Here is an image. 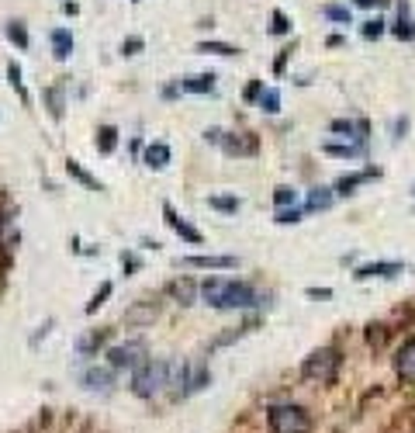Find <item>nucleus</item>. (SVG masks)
<instances>
[{
    "label": "nucleus",
    "instance_id": "nucleus-36",
    "mask_svg": "<svg viewBox=\"0 0 415 433\" xmlns=\"http://www.w3.org/2000/svg\"><path fill=\"white\" fill-rule=\"evenodd\" d=\"M142 49H145V42H142L139 35H132V39L121 42V56H135V52H142Z\"/></svg>",
    "mask_w": 415,
    "mask_h": 433
},
{
    "label": "nucleus",
    "instance_id": "nucleus-6",
    "mask_svg": "<svg viewBox=\"0 0 415 433\" xmlns=\"http://www.w3.org/2000/svg\"><path fill=\"white\" fill-rule=\"evenodd\" d=\"M163 219H166V226H170V229H173L180 240H187V243H201V233H197V229H194L187 219H180V211H176L170 201L163 204Z\"/></svg>",
    "mask_w": 415,
    "mask_h": 433
},
{
    "label": "nucleus",
    "instance_id": "nucleus-26",
    "mask_svg": "<svg viewBox=\"0 0 415 433\" xmlns=\"http://www.w3.org/2000/svg\"><path fill=\"white\" fill-rule=\"evenodd\" d=\"M111 291H114V285H111V281H104V285H101V288L94 291V298L87 302V316H94V312H97V309H101V305H104V302L111 298Z\"/></svg>",
    "mask_w": 415,
    "mask_h": 433
},
{
    "label": "nucleus",
    "instance_id": "nucleus-27",
    "mask_svg": "<svg viewBox=\"0 0 415 433\" xmlns=\"http://www.w3.org/2000/svg\"><path fill=\"white\" fill-rule=\"evenodd\" d=\"M197 52H215V56H239L236 46L229 42H197Z\"/></svg>",
    "mask_w": 415,
    "mask_h": 433
},
{
    "label": "nucleus",
    "instance_id": "nucleus-46",
    "mask_svg": "<svg viewBox=\"0 0 415 433\" xmlns=\"http://www.w3.org/2000/svg\"><path fill=\"white\" fill-rule=\"evenodd\" d=\"M412 194H415V191H412Z\"/></svg>",
    "mask_w": 415,
    "mask_h": 433
},
{
    "label": "nucleus",
    "instance_id": "nucleus-40",
    "mask_svg": "<svg viewBox=\"0 0 415 433\" xmlns=\"http://www.w3.org/2000/svg\"><path fill=\"white\" fill-rule=\"evenodd\" d=\"M287 56H291V49H281V56H277V63H274V73H284V66H287Z\"/></svg>",
    "mask_w": 415,
    "mask_h": 433
},
{
    "label": "nucleus",
    "instance_id": "nucleus-34",
    "mask_svg": "<svg viewBox=\"0 0 415 433\" xmlns=\"http://www.w3.org/2000/svg\"><path fill=\"white\" fill-rule=\"evenodd\" d=\"M274 201H277V208H294L298 194H294L291 187H277V191H274Z\"/></svg>",
    "mask_w": 415,
    "mask_h": 433
},
{
    "label": "nucleus",
    "instance_id": "nucleus-32",
    "mask_svg": "<svg viewBox=\"0 0 415 433\" xmlns=\"http://www.w3.org/2000/svg\"><path fill=\"white\" fill-rule=\"evenodd\" d=\"M287 32H291L287 15H284V11H274V15H270V35H287Z\"/></svg>",
    "mask_w": 415,
    "mask_h": 433
},
{
    "label": "nucleus",
    "instance_id": "nucleus-21",
    "mask_svg": "<svg viewBox=\"0 0 415 433\" xmlns=\"http://www.w3.org/2000/svg\"><path fill=\"white\" fill-rule=\"evenodd\" d=\"M114 146H118V128L114 125H101L97 128V149L101 153H114Z\"/></svg>",
    "mask_w": 415,
    "mask_h": 433
},
{
    "label": "nucleus",
    "instance_id": "nucleus-9",
    "mask_svg": "<svg viewBox=\"0 0 415 433\" xmlns=\"http://www.w3.org/2000/svg\"><path fill=\"white\" fill-rule=\"evenodd\" d=\"M111 371H114V367H111ZM111 371H108V367H87V371L80 374V381H83L87 392H111V381H114Z\"/></svg>",
    "mask_w": 415,
    "mask_h": 433
},
{
    "label": "nucleus",
    "instance_id": "nucleus-12",
    "mask_svg": "<svg viewBox=\"0 0 415 433\" xmlns=\"http://www.w3.org/2000/svg\"><path fill=\"white\" fill-rule=\"evenodd\" d=\"M180 90H187V94H212L215 90V73H194V77L180 80Z\"/></svg>",
    "mask_w": 415,
    "mask_h": 433
},
{
    "label": "nucleus",
    "instance_id": "nucleus-7",
    "mask_svg": "<svg viewBox=\"0 0 415 433\" xmlns=\"http://www.w3.org/2000/svg\"><path fill=\"white\" fill-rule=\"evenodd\" d=\"M229 156H253L256 153V139L246 135V132H222V142H219Z\"/></svg>",
    "mask_w": 415,
    "mask_h": 433
},
{
    "label": "nucleus",
    "instance_id": "nucleus-30",
    "mask_svg": "<svg viewBox=\"0 0 415 433\" xmlns=\"http://www.w3.org/2000/svg\"><path fill=\"white\" fill-rule=\"evenodd\" d=\"M325 153H329V156H346V160H350V156H360V153H363V146H350V142H346V146H343V142H325Z\"/></svg>",
    "mask_w": 415,
    "mask_h": 433
},
{
    "label": "nucleus",
    "instance_id": "nucleus-42",
    "mask_svg": "<svg viewBox=\"0 0 415 433\" xmlns=\"http://www.w3.org/2000/svg\"><path fill=\"white\" fill-rule=\"evenodd\" d=\"M332 291L329 288H308V298H329Z\"/></svg>",
    "mask_w": 415,
    "mask_h": 433
},
{
    "label": "nucleus",
    "instance_id": "nucleus-19",
    "mask_svg": "<svg viewBox=\"0 0 415 433\" xmlns=\"http://www.w3.org/2000/svg\"><path fill=\"white\" fill-rule=\"evenodd\" d=\"M208 381H212V374H208V367H194V371H187V385H183V395H194V392H201Z\"/></svg>",
    "mask_w": 415,
    "mask_h": 433
},
{
    "label": "nucleus",
    "instance_id": "nucleus-39",
    "mask_svg": "<svg viewBox=\"0 0 415 433\" xmlns=\"http://www.w3.org/2000/svg\"><path fill=\"white\" fill-rule=\"evenodd\" d=\"M260 94H263V80H250V87L243 90L246 101H260Z\"/></svg>",
    "mask_w": 415,
    "mask_h": 433
},
{
    "label": "nucleus",
    "instance_id": "nucleus-17",
    "mask_svg": "<svg viewBox=\"0 0 415 433\" xmlns=\"http://www.w3.org/2000/svg\"><path fill=\"white\" fill-rule=\"evenodd\" d=\"M4 35L18 46V49H28L32 46V39H28V28H25V21H8L4 25Z\"/></svg>",
    "mask_w": 415,
    "mask_h": 433
},
{
    "label": "nucleus",
    "instance_id": "nucleus-25",
    "mask_svg": "<svg viewBox=\"0 0 415 433\" xmlns=\"http://www.w3.org/2000/svg\"><path fill=\"white\" fill-rule=\"evenodd\" d=\"M260 108H263L267 115H277V111H281V90L263 87V94H260Z\"/></svg>",
    "mask_w": 415,
    "mask_h": 433
},
{
    "label": "nucleus",
    "instance_id": "nucleus-14",
    "mask_svg": "<svg viewBox=\"0 0 415 433\" xmlns=\"http://www.w3.org/2000/svg\"><path fill=\"white\" fill-rule=\"evenodd\" d=\"M108 336H111V329H94V333H87V336L77 340V350H80L83 357H94V354L108 343Z\"/></svg>",
    "mask_w": 415,
    "mask_h": 433
},
{
    "label": "nucleus",
    "instance_id": "nucleus-2",
    "mask_svg": "<svg viewBox=\"0 0 415 433\" xmlns=\"http://www.w3.org/2000/svg\"><path fill=\"white\" fill-rule=\"evenodd\" d=\"M170 385V360H142L132 371V392L139 398H152Z\"/></svg>",
    "mask_w": 415,
    "mask_h": 433
},
{
    "label": "nucleus",
    "instance_id": "nucleus-33",
    "mask_svg": "<svg viewBox=\"0 0 415 433\" xmlns=\"http://www.w3.org/2000/svg\"><path fill=\"white\" fill-rule=\"evenodd\" d=\"M384 25H387L384 18H370V21H363L360 32H363V39H381V35H384Z\"/></svg>",
    "mask_w": 415,
    "mask_h": 433
},
{
    "label": "nucleus",
    "instance_id": "nucleus-1",
    "mask_svg": "<svg viewBox=\"0 0 415 433\" xmlns=\"http://www.w3.org/2000/svg\"><path fill=\"white\" fill-rule=\"evenodd\" d=\"M201 298L212 309H253L260 302V295L250 285L229 281V278H208L201 285Z\"/></svg>",
    "mask_w": 415,
    "mask_h": 433
},
{
    "label": "nucleus",
    "instance_id": "nucleus-24",
    "mask_svg": "<svg viewBox=\"0 0 415 433\" xmlns=\"http://www.w3.org/2000/svg\"><path fill=\"white\" fill-rule=\"evenodd\" d=\"M45 104H49V115H52V118H63V108H66V104H63V87H49V90H45Z\"/></svg>",
    "mask_w": 415,
    "mask_h": 433
},
{
    "label": "nucleus",
    "instance_id": "nucleus-11",
    "mask_svg": "<svg viewBox=\"0 0 415 433\" xmlns=\"http://www.w3.org/2000/svg\"><path fill=\"white\" fill-rule=\"evenodd\" d=\"M394 274H401V264H394V260H377V264H363L353 278H356V281H367V278H394Z\"/></svg>",
    "mask_w": 415,
    "mask_h": 433
},
{
    "label": "nucleus",
    "instance_id": "nucleus-4",
    "mask_svg": "<svg viewBox=\"0 0 415 433\" xmlns=\"http://www.w3.org/2000/svg\"><path fill=\"white\" fill-rule=\"evenodd\" d=\"M339 364H343L339 350H332V347H322V350H315V354L305 360L301 374H305V378H318V381H336V371H339Z\"/></svg>",
    "mask_w": 415,
    "mask_h": 433
},
{
    "label": "nucleus",
    "instance_id": "nucleus-3",
    "mask_svg": "<svg viewBox=\"0 0 415 433\" xmlns=\"http://www.w3.org/2000/svg\"><path fill=\"white\" fill-rule=\"evenodd\" d=\"M267 423H270V433H308L312 430V419L301 405H270Z\"/></svg>",
    "mask_w": 415,
    "mask_h": 433
},
{
    "label": "nucleus",
    "instance_id": "nucleus-22",
    "mask_svg": "<svg viewBox=\"0 0 415 433\" xmlns=\"http://www.w3.org/2000/svg\"><path fill=\"white\" fill-rule=\"evenodd\" d=\"M391 32H394L398 39H405V42H408V39H415V21L408 18V8H405V4H401V15H398V25H391Z\"/></svg>",
    "mask_w": 415,
    "mask_h": 433
},
{
    "label": "nucleus",
    "instance_id": "nucleus-31",
    "mask_svg": "<svg viewBox=\"0 0 415 433\" xmlns=\"http://www.w3.org/2000/svg\"><path fill=\"white\" fill-rule=\"evenodd\" d=\"M156 316V305L152 302H145V305H139V309H132L128 316H125V323H149Z\"/></svg>",
    "mask_w": 415,
    "mask_h": 433
},
{
    "label": "nucleus",
    "instance_id": "nucleus-29",
    "mask_svg": "<svg viewBox=\"0 0 415 433\" xmlns=\"http://www.w3.org/2000/svg\"><path fill=\"white\" fill-rule=\"evenodd\" d=\"M8 80H11V87L18 90V97L28 101V90H25V80H21V66H18V63H8Z\"/></svg>",
    "mask_w": 415,
    "mask_h": 433
},
{
    "label": "nucleus",
    "instance_id": "nucleus-8",
    "mask_svg": "<svg viewBox=\"0 0 415 433\" xmlns=\"http://www.w3.org/2000/svg\"><path fill=\"white\" fill-rule=\"evenodd\" d=\"M394 371L401 381H415V336L401 343V350L394 354Z\"/></svg>",
    "mask_w": 415,
    "mask_h": 433
},
{
    "label": "nucleus",
    "instance_id": "nucleus-10",
    "mask_svg": "<svg viewBox=\"0 0 415 433\" xmlns=\"http://www.w3.org/2000/svg\"><path fill=\"white\" fill-rule=\"evenodd\" d=\"M183 267H194V271H229V267H236V257H187L183 260Z\"/></svg>",
    "mask_w": 415,
    "mask_h": 433
},
{
    "label": "nucleus",
    "instance_id": "nucleus-38",
    "mask_svg": "<svg viewBox=\"0 0 415 433\" xmlns=\"http://www.w3.org/2000/svg\"><path fill=\"white\" fill-rule=\"evenodd\" d=\"M298 219H301V211H298V208H277V222H281V226L298 222Z\"/></svg>",
    "mask_w": 415,
    "mask_h": 433
},
{
    "label": "nucleus",
    "instance_id": "nucleus-23",
    "mask_svg": "<svg viewBox=\"0 0 415 433\" xmlns=\"http://www.w3.org/2000/svg\"><path fill=\"white\" fill-rule=\"evenodd\" d=\"M329 204H332V191H329V187H315V191L308 194V204H305V208H308V211H322V208H329Z\"/></svg>",
    "mask_w": 415,
    "mask_h": 433
},
{
    "label": "nucleus",
    "instance_id": "nucleus-18",
    "mask_svg": "<svg viewBox=\"0 0 415 433\" xmlns=\"http://www.w3.org/2000/svg\"><path fill=\"white\" fill-rule=\"evenodd\" d=\"M66 170H70V177H77V180H80L83 187H90V191H104V184H101L97 177H90V173L83 170V163H77V160H70V163H66Z\"/></svg>",
    "mask_w": 415,
    "mask_h": 433
},
{
    "label": "nucleus",
    "instance_id": "nucleus-16",
    "mask_svg": "<svg viewBox=\"0 0 415 433\" xmlns=\"http://www.w3.org/2000/svg\"><path fill=\"white\" fill-rule=\"evenodd\" d=\"M370 177H377L374 166H370V170H360V173H350V177H339V180H336V194H353V187H360V184L370 180Z\"/></svg>",
    "mask_w": 415,
    "mask_h": 433
},
{
    "label": "nucleus",
    "instance_id": "nucleus-15",
    "mask_svg": "<svg viewBox=\"0 0 415 433\" xmlns=\"http://www.w3.org/2000/svg\"><path fill=\"white\" fill-rule=\"evenodd\" d=\"M52 56L63 63V59H70V52H73V35H70V28H56L52 35Z\"/></svg>",
    "mask_w": 415,
    "mask_h": 433
},
{
    "label": "nucleus",
    "instance_id": "nucleus-43",
    "mask_svg": "<svg viewBox=\"0 0 415 433\" xmlns=\"http://www.w3.org/2000/svg\"><path fill=\"white\" fill-rule=\"evenodd\" d=\"M356 8H384V0H353Z\"/></svg>",
    "mask_w": 415,
    "mask_h": 433
},
{
    "label": "nucleus",
    "instance_id": "nucleus-20",
    "mask_svg": "<svg viewBox=\"0 0 415 433\" xmlns=\"http://www.w3.org/2000/svg\"><path fill=\"white\" fill-rule=\"evenodd\" d=\"M170 291H173V298H176L180 305H194V295H197L201 288H197L194 281H187V278H183V281H176Z\"/></svg>",
    "mask_w": 415,
    "mask_h": 433
},
{
    "label": "nucleus",
    "instance_id": "nucleus-28",
    "mask_svg": "<svg viewBox=\"0 0 415 433\" xmlns=\"http://www.w3.org/2000/svg\"><path fill=\"white\" fill-rule=\"evenodd\" d=\"M322 15H325L329 21H339V25H350V21H353L350 8H343V4H325V8H322Z\"/></svg>",
    "mask_w": 415,
    "mask_h": 433
},
{
    "label": "nucleus",
    "instance_id": "nucleus-44",
    "mask_svg": "<svg viewBox=\"0 0 415 433\" xmlns=\"http://www.w3.org/2000/svg\"><path fill=\"white\" fill-rule=\"evenodd\" d=\"M80 11V4H73V0H66V4H63V15H77Z\"/></svg>",
    "mask_w": 415,
    "mask_h": 433
},
{
    "label": "nucleus",
    "instance_id": "nucleus-45",
    "mask_svg": "<svg viewBox=\"0 0 415 433\" xmlns=\"http://www.w3.org/2000/svg\"><path fill=\"white\" fill-rule=\"evenodd\" d=\"M132 4H139V0H132Z\"/></svg>",
    "mask_w": 415,
    "mask_h": 433
},
{
    "label": "nucleus",
    "instance_id": "nucleus-35",
    "mask_svg": "<svg viewBox=\"0 0 415 433\" xmlns=\"http://www.w3.org/2000/svg\"><path fill=\"white\" fill-rule=\"evenodd\" d=\"M215 211H239V198H208Z\"/></svg>",
    "mask_w": 415,
    "mask_h": 433
},
{
    "label": "nucleus",
    "instance_id": "nucleus-13",
    "mask_svg": "<svg viewBox=\"0 0 415 433\" xmlns=\"http://www.w3.org/2000/svg\"><path fill=\"white\" fill-rule=\"evenodd\" d=\"M142 160H145L149 170H163V166L170 163V146H166V142H149L145 153H142Z\"/></svg>",
    "mask_w": 415,
    "mask_h": 433
},
{
    "label": "nucleus",
    "instance_id": "nucleus-41",
    "mask_svg": "<svg viewBox=\"0 0 415 433\" xmlns=\"http://www.w3.org/2000/svg\"><path fill=\"white\" fill-rule=\"evenodd\" d=\"M121 267H125V271H135V267H139V260H135L132 253H121Z\"/></svg>",
    "mask_w": 415,
    "mask_h": 433
},
{
    "label": "nucleus",
    "instance_id": "nucleus-37",
    "mask_svg": "<svg viewBox=\"0 0 415 433\" xmlns=\"http://www.w3.org/2000/svg\"><path fill=\"white\" fill-rule=\"evenodd\" d=\"M332 132H346V139L356 132V139H360V125H353V122H346V118H336V122H332Z\"/></svg>",
    "mask_w": 415,
    "mask_h": 433
},
{
    "label": "nucleus",
    "instance_id": "nucleus-5",
    "mask_svg": "<svg viewBox=\"0 0 415 433\" xmlns=\"http://www.w3.org/2000/svg\"><path fill=\"white\" fill-rule=\"evenodd\" d=\"M142 360H149V357H145V343H142V340L118 343V347H111V350H108V364H111L114 371H135Z\"/></svg>",
    "mask_w": 415,
    "mask_h": 433
}]
</instances>
